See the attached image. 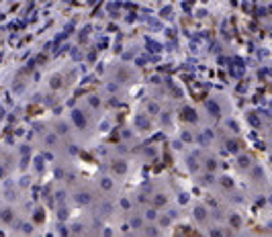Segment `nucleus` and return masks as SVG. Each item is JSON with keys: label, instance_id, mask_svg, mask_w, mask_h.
I'll return each mask as SVG.
<instances>
[{"label": "nucleus", "instance_id": "f257e3e1", "mask_svg": "<svg viewBox=\"0 0 272 237\" xmlns=\"http://www.w3.org/2000/svg\"><path fill=\"white\" fill-rule=\"evenodd\" d=\"M207 108H209V112H211L213 116H219V114H221V110H219V106H217L215 100H207Z\"/></svg>", "mask_w": 272, "mask_h": 237}, {"label": "nucleus", "instance_id": "f03ea898", "mask_svg": "<svg viewBox=\"0 0 272 237\" xmlns=\"http://www.w3.org/2000/svg\"><path fill=\"white\" fill-rule=\"evenodd\" d=\"M250 161H252V159H250V155H245V153L237 155V165H239V168H247V165H250Z\"/></svg>", "mask_w": 272, "mask_h": 237}, {"label": "nucleus", "instance_id": "7ed1b4c3", "mask_svg": "<svg viewBox=\"0 0 272 237\" xmlns=\"http://www.w3.org/2000/svg\"><path fill=\"white\" fill-rule=\"evenodd\" d=\"M227 149H229L231 153H237V151H239V145H237V141H233V139H231V141H227Z\"/></svg>", "mask_w": 272, "mask_h": 237}, {"label": "nucleus", "instance_id": "20e7f679", "mask_svg": "<svg viewBox=\"0 0 272 237\" xmlns=\"http://www.w3.org/2000/svg\"><path fill=\"white\" fill-rule=\"evenodd\" d=\"M184 114H186V118H190V121H196V112H194V110H184Z\"/></svg>", "mask_w": 272, "mask_h": 237}, {"label": "nucleus", "instance_id": "39448f33", "mask_svg": "<svg viewBox=\"0 0 272 237\" xmlns=\"http://www.w3.org/2000/svg\"><path fill=\"white\" fill-rule=\"evenodd\" d=\"M194 212H196V219H205V208L202 206H196Z\"/></svg>", "mask_w": 272, "mask_h": 237}, {"label": "nucleus", "instance_id": "423d86ee", "mask_svg": "<svg viewBox=\"0 0 272 237\" xmlns=\"http://www.w3.org/2000/svg\"><path fill=\"white\" fill-rule=\"evenodd\" d=\"M231 225H233V227H239V225H241V219H239L237 215H233V217H231Z\"/></svg>", "mask_w": 272, "mask_h": 237}, {"label": "nucleus", "instance_id": "0eeeda50", "mask_svg": "<svg viewBox=\"0 0 272 237\" xmlns=\"http://www.w3.org/2000/svg\"><path fill=\"white\" fill-rule=\"evenodd\" d=\"M207 168H209V170H215V168H217L215 159H209V161H207Z\"/></svg>", "mask_w": 272, "mask_h": 237}, {"label": "nucleus", "instance_id": "6e6552de", "mask_svg": "<svg viewBox=\"0 0 272 237\" xmlns=\"http://www.w3.org/2000/svg\"><path fill=\"white\" fill-rule=\"evenodd\" d=\"M250 123H252V125H256V127L260 125V121H258V116H250Z\"/></svg>", "mask_w": 272, "mask_h": 237}, {"label": "nucleus", "instance_id": "1a4fd4ad", "mask_svg": "<svg viewBox=\"0 0 272 237\" xmlns=\"http://www.w3.org/2000/svg\"><path fill=\"white\" fill-rule=\"evenodd\" d=\"M221 182H223V184H225V186H227V188H229V186H231V180H229V178H223V180H221Z\"/></svg>", "mask_w": 272, "mask_h": 237}]
</instances>
